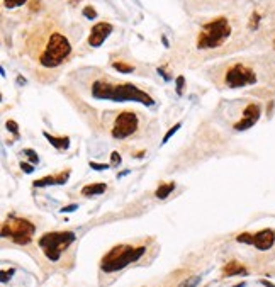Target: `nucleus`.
I'll return each instance as SVG.
<instances>
[{"mask_svg": "<svg viewBox=\"0 0 275 287\" xmlns=\"http://www.w3.org/2000/svg\"><path fill=\"white\" fill-rule=\"evenodd\" d=\"M92 95L100 101H112V102H141V104L151 105L155 104V99L150 94H146L144 90L138 88L133 83H117L112 85L109 82H104V80H97L92 85Z\"/></svg>", "mask_w": 275, "mask_h": 287, "instance_id": "f257e3e1", "label": "nucleus"}, {"mask_svg": "<svg viewBox=\"0 0 275 287\" xmlns=\"http://www.w3.org/2000/svg\"><path fill=\"white\" fill-rule=\"evenodd\" d=\"M231 24L226 17H216V19L204 22L197 34V50H216L231 38Z\"/></svg>", "mask_w": 275, "mask_h": 287, "instance_id": "f03ea898", "label": "nucleus"}, {"mask_svg": "<svg viewBox=\"0 0 275 287\" xmlns=\"http://www.w3.org/2000/svg\"><path fill=\"white\" fill-rule=\"evenodd\" d=\"M70 54H72V44H70L68 38L61 32H51L38 60L39 65L44 68H56L68 60Z\"/></svg>", "mask_w": 275, "mask_h": 287, "instance_id": "7ed1b4c3", "label": "nucleus"}, {"mask_svg": "<svg viewBox=\"0 0 275 287\" xmlns=\"http://www.w3.org/2000/svg\"><path fill=\"white\" fill-rule=\"evenodd\" d=\"M146 253L144 246H131V245H117L100 260V268L107 274L122 270L129 263H135Z\"/></svg>", "mask_w": 275, "mask_h": 287, "instance_id": "20e7f679", "label": "nucleus"}, {"mask_svg": "<svg viewBox=\"0 0 275 287\" xmlns=\"http://www.w3.org/2000/svg\"><path fill=\"white\" fill-rule=\"evenodd\" d=\"M75 240L77 238L73 231H51V233H46L39 238L38 245L44 252L48 260L58 262V260L61 259V253Z\"/></svg>", "mask_w": 275, "mask_h": 287, "instance_id": "39448f33", "label": "nucleus"}, {"mask_svg": "<svg viewBox=\"0 0 275 287\" xmlns=\"http://www.w3.org/2000/svg\"><path fill=\"white\" fill-rule=\"evenodd\" d=\"M36 233V226L31 221L10 214L5 223L2 224V236L9 238L16 245H29Z\"/></svg>", "mask_w": 275, "mask_h": 287, "instance_id": "423d86ee", "label": "nucleus"}, {"mask_svg": "<svg viewBox=\"0 0 275 287\" xmlns=\"http://www.w3.org/2000/svg\"><path fill=\"white\" fill-rule=\"evenodd\" d=\"M258 82V75L251 66L245 63H233L224 72V85L228 88H243L248 85H255Z\"/></svg>", "mask_w": 275, "mask_h": 287, "instance_id": "0eeeda50", "label": "nucleus"}, {"mask_svg": "<svg viewBox=\"0 0 275 287\" xmlns=\"http://www.w3.org/2000/svg\"><path fill=\"white\" fill-rule=\"evenodd\" d=\"M139 128V117L133 110H122L117 114L114 126L110 130V134L116 139H126L129 136H133Z\"/></svg>", "mask_w": 275, "mask_h": 287, "instance_id": "6e6552de", "label": "nucleus"}, {"mask_svg": "<svg viewBox=\"0 0 275 287\" xmlns=\"http://www.w3.org/2000/svg\"><path fill=\"white\" fill-rule=\"evenodd\" d=\"M260 116H262V105L256 104V102H251L248 104L247 107L243 109V117H241L238 123H235L233 130L235 131H247L250 128H253L256 123H258Z\"/></svg>", "mask_w": 275, "mask_h": 287, "instance_id": "1a4fd4ad", "label": "nucleus"}, {"mask_svg": "<svg viewBox=\"0 0 275 287\" xmlns=\"http://www.w3.org/2000/svg\"><path fill=\"white\" fill-rule=\"evenodd\" d=\"M114 31L112 24L110 22H97V24L92 26L90 36H88V44L92 48H99L106 43V39L110 36V32Z\"/></svg>", "mask_w": 275, "mask_h": 287, "instance_id": "9d476101", "label": "nucleus"}, {"mask_svg": "<svg viewBox=\"0 0 275 287\" xmlns=\"http://www.w3.org/2000/svg\"><path fill=\"white\" fill-rule=\"evenodd\" d=\"M274 243H275V231L267 228V230H262L253 235V243L251 245L256 250H260V252H267V250L272 248Z\"/></svg>", "mask_w": 275, "mask_h": 287, "instance_id": "9b49d317", "label": "nucleus"}, {"mask_svg": "<svg viewBox=\"0 0 275 287\" xmlns=\"http://www.w3.org/2000/svg\"><path fill=\"white\" fill-rule=\"evenodd\" d=\"M70 177V170H65L61 172L59 175L53 177V175H46L43 177V179L39 180H34V183L32 185L34 187H46V185H63V183H66V180H68Z\"/></svg>", "mask_w": 275, "mask_h": 287, "instance_id": "f8f14e48", "label": "nucleus"}, {"mask_svg": "<svg viewBox=\"0 0 275 287\" xmlns=\"http://www.w3.org/2000/svg\"><path fill=\"white\" fill-rule=\"evenodd\" d=\"M247 274L248 270L245 268V265H241L240 262H235V260L222 267V275H226V277H235V275H247Z\"/></svg>", "mask_w": 275, "mask_h": 287, "instance_id": "ddd939ff", "label": "nucleus"}, {"mask_svg": "<svg viewBox=\"0 0 275 287\" xmlns=\"http://www.w3.org/2000/svg\"><path fill=\"white\" fill-rule=\"evenodd\" d=\"M43 136L56 150H68V146H70V138H68V136H53V134H50L48 131H43Z\"/></svg>", "mask_w": 275, "mask_h": 287, "instance_id": "4468645a", "label": "nucleus"}, {"mask_svg": "<svg viewBox=\"0 0 275 287\" xmlns=\"http://www.w3.org/2000/svg\"><path fill=\"white\" fill-rule=\"evenodd\" d=\"M107 190V183H90V185H85L83 189H82V194L83 196H100V194H104Z\"/></svg>", "mask_w": 275, "mask_h": 287, "instance_id": "2eb2a0df", "label": "nucleus"}, {"mask_svg": "<svg viewBox=\"0 0 275 287\" xmlns=\"http://www.w3.org/2000/svg\"><path fill=\"white\" fill-rule=\"evenodd\" d=\"M175 189V183L170 182V183H162V185H158L157 192H155V196H157L158 199H166L168 197V194H172V190Z\"/></svg>", "mask_w": 275, "mask_h": 287, "instance_id": "dca6fc26", "label": "nucleus"}, {"mask_svg": "<svg viewBox=\"0 0 275 287\" xmlns=\"http://www.w3.org/2000/svg\"><path fill=\"white\" fill-rule=\"evenodd\" d=\"M112 68L117 70V72H121V73H131V72H135V65L126 63V61H114Z\"/></svg>", "mask_w": 275, "mask_h": 287, "instance_id": "f3484780", "label": "nucleus"}, {"mask_svg": "<svg viewBox=\"0 0 275 287\" xmlns=\"http://www.w3.org/2000/svg\"><path fill=\"white\" fill-rule=\"evenodd\" d=\"M28 0H3V5L5 9H17V7H22Z\"/></svg>", "mask_w": 275, "mask_h": 287, "instance_id": "a211bd4d", "label": "nucleus"}, {"mask_svg": "<svg viewBox=\"0 0 275 287\" xmlns=\"http://www.w3.org/2000/svg\"><path fill=\"white\" fill-rule=\"evenodd\" d=\"M260 21H262V16H260V14L255 10V12L251 14V17H250V24H248V26H250V29H258Z\"/></svg>", "mask_w": 275, "mask_h": 287, "instance_id": "6ab92c4d", "label": "nucleus"}, {"mask_svg": "<svg viewBox=\"0 0 275 287\" xmlns=\"http://www.w3.org/2000/svg\"><path fill=\"white\" fill-rule=\"evenodd\" d=\"M236 241L238 243H247V245H251L253 243V235L250 233H241L236 236Z\"/></svg>", "mask_w": 275, "mask_h": 287, "instance_id": "aec40b11", "label": "nucleus"}, {"mask_svg": "<svg viewBox=\"0 0 275 287\" xmlns=\"http://www.w3.org/2000/svg\"><path fill=\"white\" fill-rule=\"evenodd\" d=\"M180 128H182V123H177L175 126H173V128H170V130H168V132H166V134L163 136V139H162V143H163V145H165V143L168 141V139L172 138V136L175 134V132H177L178 130H180Z\"/></svg>", "mask_w": 275, "mask_h": 287, "instance_id": "412c9836", "label": "nucleus"}, {"mask_svg": "<svg viewBox=\"0 0 275 287\" xmlns=\"http://www.w3.org/2000/svg\"><path fill=\"white\" fill-rule=\"evenodd\" d=\"M83 16L87 17V19H95V17H97V12L94 10V7H85Z\"/></svg>", "mask_w": 275, "mask_h": 287, "instance_id": "4be33fe9", "label": "nucleus"}, {"mask_svg": "<svg viewBox=\"0 0 275 287\" xmlns=\"http://www.w3.org/2000/svg\"><path fill=\"white\" fill-rule=\"evenodd\" d=\"M200 282V277H191L189 281H185L184 284H180V287H195Z\"/></svg>", "mask_w": 275, "mask_h": 287, "instance_id": "5701e85b", "label": "nucleus"}, {"mask_svg": "<svg viewBox=\"0 0 275 287\" xmlns=\"http://www.w3.org/2000/svg\"><path fill=\"white\" fill-rule=\"evenodd\" d=\"M184 85H185V77H177V94L182 95V92H184Z\"/></svg>", "mask_w": 275, "mask_h": 287, "instance_id": "b1692460", "label": "nucleus"}, {"mask_svg": "<svg viewBox=\"0 0 275 287\" xmlns=\"http://www.w3.org/2000/svg\"><path fill=\"white\" fill-rule=\"evenodd\" d=\"M24 155H28L29 160H31V163H38V161H39L38 155H36L34 152H32V150H24Z\"/></svg>", "mask_w": 275, "mask_h": 287, "instance_id": "393cba45", "label": "nucleus"}, {"mask_svg": "<svg viewBox=\"0 0 275 287\" xmlns=\"http://www.w3.org/2000/svg\"><path fill=\"white\" fill-rule=\"evenodd\" d=\"M7 130H10V132H14V134H19V126H17V123H14V121H9L7 123Z\"/></svg>", "mask_w": 275, "mask_h": 287, "instance_id": "a878e982", "label": "nucleus"}, {"mask_svg": "<svg viewBox=\"0 0 275 287\" xmlns=\"http://www.w3.org/2000/svg\"><path fill=\"white\" fill-rule=\"evenodd\" d=\"M14 275V268H10L9 272L7 270H2V282H9V279Z\"/></svg>", "mask_w": 275, "mask_h": 287, "instance_id": "bb28decb", "label": "nucleus"}, {"mask_svg": "<svg viewBox=\"0 0 275 287\" xmlns=\"http://www.w3.org/2000/svg\"><path fill=\"white\" fill-rule=\"evenodd\" d=\"M110 163H112V165L121 163V155H119L117 152H112V155H110Z\"/></svg>", "mask_w": 275, "mask_h": 287, "instance_id": "cd10ccee", "label": "nucleus"}, {"mask_svg": "<svg viewBox=\"0 0 275 287\" xmlns=\"http://www.w3.org/2000/svg\"><path fill=\"white\" fill-rule=\"evenodd\" d=\"M90 167L95 168V170H106V168H109V165H107V163H95V161H90Z\"/></svg>", "mask_w": 275, "mask_h": 287, "instance_id": "c85d7f7f", "label": "nucleus"}, {"mask_svg": "<svg viewBox=\"0 0 275 287\" xmlns=\"http://www.w3.org/2000/svg\"><path fill=\"white\" fill-rule=\"evenodd\" d=\"M21 168H22V170L26 172V174H31V172L34 170V168H32V165L26 163V161H22V163H21Z\"/></svg>", "mask_w": 275, "mask_h": 287, "instance_id": "c756f323", "label": "nucleus"}, {"mask_svg": "<svg viewBox=\"0 0 275 287\" xmlns=\"http://www.w3.org/2000/svg\"><path fill=\"white\" fill-rule=\"evenodd\" d=\"M79 209V206L77 204H70V206H66V208H63L61 209V212H70V211H77Z\"/></svg>", "mask_w": 275, "mask_h": 287, "instance_id": "7c9ffc66", "label": "nucleus"}, {"mask_svg": "<svg viewBox=\"0 0 275 287\" xmlns=\"http://www.w3.org/2000/svg\"><path fill=\"white\" fill-rule=\"evenodd\" d=\"M262 284L265 287H275V284H272V282H269V281H262Z\"/></svg>", "mask_w": 275, "mask_h": 287, "instance_id": "2f4dec72", "label": "nucleus"}, {"mask_svg": "<svg viewBox=\"0 0 275 287\" xmlns=\"http://www.w3.org/2000/svg\"><path fill=\"white\" fill-rule=\"evenodd\" d=\"M162 41H163V44H165L166 48H168V41H166V38H165V36H163V38H162Z\"/></svg>", "mask_w": 275, "mask_h": 287, "instance_id": "473e14b6", "label": "nucleus"}, {"mask_svg": "<svg viewBox=\"0 0 275 287\" xmlns=\"http://www.w3.org/2000/svg\"><path fill=\"white\" fill-rule=\"evenodd\" d=\"M233 287H245V282H241V284H236V286H233Z\"/></svg>", "mask_w": 275, "mask_h": 287, "instance_id": "72a5a7b5", "label": "nucleus"}]
</instances>
